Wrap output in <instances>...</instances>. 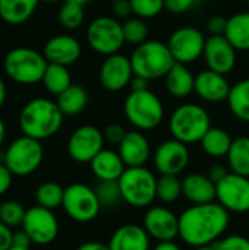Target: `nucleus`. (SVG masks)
Segmentation results:
<instances>
[{"label": "nucleus", "instance_id": "f257e3e1", "mask_svg": "<svg viewBox=\"0 0 249 250\" xmlns=\"http://www.w3.org/2000/svg\"><path fill=\"white\" fill-rule=\"evenodd\" d=\"M229 223V211L220 204L192 205L179 215V237L192 248L210 246L219 242Z\"/></svg>", "mask_w": 249, "mask_h": 250}, {"label": "nucleus", "instance_id": "f03ea898", "mask_svg": "<svg viewBox=\"0 0 249 250\" xmlns=\"http://www.w3.org/2000/svg\"><path fill=\"white\" fill-rule=\"evenodd\" d=\"M63 119L65 114L56 101L48 98H34L28 101L19 113V129L25 136L44 141L60 130Z\"/></svg>", "mask_w": 249, "mask_h": 250}, {"label": "nucleus", "instance_id": "7ed1b4c3", "mask_svg": "<svg viewBox=\"0 0 249 250\" xmlns=\"http://www.w3.org/2000/svg\"><path fill=\"white\" fill-rule=\"evenodd\" d=\"M129 59L134 73L147 81L164 78L176 63L169 45L160 40H147L136 45Z\"/></svg>", "mask_w": 249, "mask_h": 250}, {"label": "nucleus", "instance_id": "20e7f679", "mask_svg": "<svg viewBox=\"0 0 249 250\" xmlns=\"http://www.w3.org/2000/svg\"><path fill=\"white\" fill-rule=\"evenodd\" d=\"M47 64L48 62L43 53L29 47H16L6 54L3 70L15 83L35 85L43 81Z\"/></svg>", "mask_w": 249, "mask_h": 250}, {"label": "nucleus", "instance_id": "39448f33", "mask_svg": "<svg viewBox=\"0 0 249 250\" xmlns=\"http://www.w3.org/2000/svg\"><path fill=\"white\" fill-rule=\"evenodd\" d=\"M211 127L208 111L198 104L186 103L175 108L169 119V129L175 139L191 145L201 142Z\"/></svg>", "mask_w": 249, "mask_h": 250}, {"label": "nucleus", "instance_id": "423d86ee", "mask_svg": "<svg viewBox=\"0 0 249 250\" xmlns=\"http://www.w3.org/2000/svg\"><path fill=\"white\" fill-rule=\"evenodd\" d=\"M123 113L126 120L138 130L147 132L158 127L164 119V105L153 91H131L125 98Z\"/></svg>", "mask_w": 249, "mask_h": 250}, {"label": "nucleus", "instance_id": "0eeeda50", "mask_svg": "<svg viewBox=\"0 0 249 250\" xmlns=\"http://www.w3.org/2000/svg\"><path fill=\"white\" fill-rule=\"evenodd\" d=\"M117 182L123 202L134 208L150 207L157 199V177L144 166L126 167Z\"/></svg>", "mask_w": 249, "mask_h": 250}, {"label": "nucleus", "instance_id": "6e6552de", "mask_svg": "<svg viewBox=\"0 0 249 250\" xmlns=\"http://www.w3.org/2000/svg\"><path fill=\"white\" fill-rule=\"evenodd\" d=\"M44 149L41 141L29 136H19L13 139L4 151V164L13 176L25 177L32 174L43 163Z\"/></svg>", "mask_w": 249, "mask_h": 250}, {"label": "nucleus", "instance_id": "1a4fd4ad", "mask_svg": "<svg viewBox=\"0 0 249 250\" xmlns=\"http://www.w3.org/2000/svg\"><path fill=\"white\" fill-rule=\"evenodd\" d=\"M87 42L95 53L112 56L125 45L123 28L114 16H98L87 28Z\"/></svg>", "mask_w": 249, "mask_h": 250}, {"label": "nucleus", "instance_id": "9d476101", "mask_svg": "<svg viewBox=\"0 0 249 250\" xmlns=\"http://www.w3.org/2000/svg\"><path fill=\"white\" fill-rule=\"evenodd\" d=\"M62 207L70 220L84 224L94 221L101 209L95 189L84 183H73L65 189Z\"/></svg>", "mask_w": 249, "mask_h": 250}, {"label": "nucleus", "instance_id": "9b49d317", "mask_svg": "<svg viewBox=\"0 0 249 250\" xmlns=\"http://www.w3.org/2000/svg\"><path fill=\"white\" fill-rule=\"evenodd\" d=\"M207 38L195 26H182L172 32L167 45L176 63L189 64L197 62L205 47Z\"/></svg>", "mask_w": 249, "mask_h": 250}, {"label": "nucleus", "instance_id": "f8f14e48", "mask_svg": "<svg viewBox=\"0 0 249 250\" xmlns=\"http://www.w3.org/2000/svg\"><path fill=\"white\" fill-rule=\"evenodd\" d=\"M31 237L34 245L47 246L53 243L59 234V221L51 209L40 205L31 207L25 212L23 223L21 226Z\"/></svg>", "mask_w": 249, "mask_h": 250}, {"label": "nucleus", "instance_id": "ddd939ff", "mask_svg": "<svg viewBox=\"0 0 249 250\" xmlns=\"http://www.w3.org/2000/svg\"><path fill=\"white\" fill-rule=\"evenodd\" d=\"M104 135L103 130L92 125L79 126L72 132L68 141V154L69 157L81 164H90L94 157L104 149Z\"/></svg>", "mask_w": 249, "mask_h": 250}, {"label": "nucleus", "instance_id": "4468645a", "mask_svg": "<svg viewBox=\"0 0 249 250\" xmlns=\"http://www.w3.org/2000/svg\"><path fill=\"white\" fill-rule=\"evenodd\" d=\"M216 199L229 212H249V177L229 173L216 185Z\"/></svg>", "mask_w": 249, "mask_h": 250}, {"label": "nucleus", "instance_id": "2eb2a0df", "mask_svg": "<svg viewBox=\"0 0 249 250\" xmlns=\"http://www.w3.org/2000/svg\"><path fill=\"white\" fill-rule=\"evenodd\" d=\"M189 158L188 145L173 138L157 146L154 152V166L161 176H179L188 167Z\"/></svg>", "mask_w": 249, "mask_h": 250}, {"label": "nucleus", "instance_id": "dca6fc26", "mask_svg": "<svg viewBox=\"0 0 249 250\" xmlns=\"http://www.w3.org/2000/svg\"><path fill=\"white\" fill-rule=\"evenodd\" d=\"M134 75L131 59L122 53L107 56L98 70L101 86L110 92H119L129 86Z\"/></svg>", "mask_w": 249, "mask_h": 250}, {"label": "nucleus", "instance_id": "f3484780", "mask_svg": "<svg viewBox=\"0 0 249 250\" xmlns=\"http://www.w3.org/2000/svg\"><path fill=\"white\" fill-rule=\"evenodd\" d=\"M236 48L225 35H210L205 41L203 57L210 70L227 75L236 64Z\"/></svg>", "mask_w": 249, "mask_h": 250}, {"label": "nucleus", "instance_id": "a211bd4d", "mask_svg": "<svg viewBox=\"0 0 249 250\" xmlns=\"http://www.w3.org/2000/svg\"><path fill=\"white\" fill-rule=\"evenodd\" d=\"M144 229L158 242H170L179 236V217L166 207H151L144 217Z\"/></svg>", "mask_w": 249, "mask_h": 250}, {"label": "nucleus", "instance_id": "6ab92c4d", "mask_svg": "<svg viewBox=\"0 0 249 250\" xmlns=\"http://www.w3.org/2000/svg\"><path fill=\"white\" fill-rule=\"evenodd\" d=\"M230 83L226 79V75L214 70H203L195 75V88L194 92L205 103H223L227 101L230 94Z\"/></svg>", "mask_w": 249, "mask_h": 250}, {"label": "nucleus", "instance_id": "aec40b11", "mask_svg": "<svg viewBox=\"0 0 249 250\" xmlns=\"http://www.w3.org/2000/svg\"><path fill=\"white\" fill-rule=\"evenodd\" d=\"M43 54L48 63L70 66L79 60L82 54V47L75 37L68 34H59L51 37L44 44Z\"/></svg>", "mask_w": 249, "mask_h": 250}, {"label": "nucleus", "instance_id": "412c9836", "mask_svg": "<svg viewBox=\"0 0 249 250\" xmlns=\"http://www.w3.org/2000/svg\"><path fill=\"white\" fill-rule=\"evenodd\" d=\"M117 146V152L126 167H142L151 157V145L147 136L138 129L126 132Z\"/></svg>", "mask_w": 249, "mask_h": 250}, {"label": "nucleus", "instance_id": "4be33fe9", "mask_svg": "<svg viewBox=\"0 0 249 250\" xmlns=\"http://www.w3.org/2000/svg\"><path fill=\"white\" fill-rule=\"evenodd\" d=\"M182 196L194 205L211 204L216 201V183L205 174L192 173L182 180Z\"/></svg>", "mask_w": 249, "mask_h": 250}, {"label": "nucleus", "instance_id": "5701e85b", "mask_svg": "<svg viewBox=\"0 0 249 250\" xmlns=\"http://www.w3.org/2000/svg\"><path fill=\"white\" fill-rule=\"evenodd\" d=\"M109 248L110 250H150V236L138 224H125L113 233Z\"/></svg>", "mask_w": 249, "mask_h": 250}, {"label": "nucleus", "instance_id": "b1692460", "mask_svg": "<svg viewBox=\"0 0 249 250\" xmlns=\"http://www.w3.org/2000/svg\"><path fill=\"white\" fill-rule=\"evenodd\" d=\"M92 174L100 182H110V180H119L123 171L126 170V166L119 155V152L113 149H101L94 160L90 163Z\"/></svg>", "mask_w": 249, "mask_h": 250}, {"label": "nucleus", "instance_id": "393cba45", "mask_svg": "<svg viewBox=\"0 0 249 250\" xmlns=\"http://www.w3.org/2000/svg\"><path fill=\"white\" fill-rule=\"evenodd\" d=\"M167 92L175 98H186L194 92L195 75L188 69V64L175 63L169 73L164 76Z\"/></svg>", "mask_w": 249, "mask_h": 250}, {"label": "nucleus", "instance_id": "a878e982", "mask_svg": "<svg viewBox=\"0 0 249 250\" xmlns=\"http://www.w3.org/2000/svg\"><path fill=\"white\" fill-rule=\"evenodd\" d=\"M40 0H0V19L9 25H22L32 18Z\"/></svg>", "mask_w": 249, "mask_h": 250}, {"label": "nucleus", "instance_id": "bb28decb", "mask_svg": "<svg viewBox=\"0 0 249 250\" xmlns=\"http://www.w3.org/2000/svg\"><path fill=\"white\" fill-rule=\"evenodd\" d=\"M225 37L236 51H249V10L239 12L227 18Z\"/></svg>", "mask_w": 249, "mask_h": 250}, {"label": "nucleus", "instance_id": "cd10ccee", "mask_svg": "<svg viewBox=\"0 0 249 250\" xmlns=\"http://www.w3.org/2000/svg\"><path fill=\"white\" fill-rule=\"evenodd\" d=\"M88 92L84 86L72 83L68 89L57 95V105L65 116H76L88 105Z\"/></svg>", "mask_w": 249, "mask_h": 250}, {"label": "nucleus", "instance_id": "c85d7f7f", "mask_svg": "<svg viewBox=\"0 0 249 250\" xmlns=\"http://www.w3.org/2000/svg\"><path fill=\"white\" fill-rule=\"evenodd\" d=\"M232 142L233 139L229 135V132H226L222 127L211 126L208 132L204 135V138L201 139V146L207 155L214 157V158H222L227 155L232 146Z\"/></svg>", "mask_w": 249, "mask_h": 250}, {"label": "nucleus", "instance_id": "c756f323", "mask_svg": "<svg viewBox=\"0 0 249 250\" xmlns=\"http://www.w3.org/2000/svg\"><path fill=\"white\" fill-rule=\"evenodd\" d=\"M227 104L238 120L249 123V78L236 82L230 88Z\"/></svg>", "mask_w": 249, "mask_h": 250}, {"label": "nucleus", "instance_id": "7c9ffc66", "mask_svg": "<svg viewBox=\"0 0 249 250\" xmlns=\"http://www.w3.org/2000/svg\"><path fill=\"white\" fill-rule=\"evenodd\" d=\"M227 164L232 173L249 177V138L239 136L233 139L227 152Z\"/></svg>", "mask_w": 249, "mask_h": 250}, {"label": "nucleus", "instance_id": "2f4dec72", "mask_svg": "<svg viewBox=\"0 0 249 250\" xmlns=\"http://www.w3.org/2000/svg\"><path fill=\"white\" fill-rule=\"evenodd\" d=\"M41 82L50 94L59 95L72 85V76L68 70V66L48 63Z\"/></svg>", "mask_w": 249, "mask_h": 250}, {"label": "nucleus", "instance_id": "473e14b6", "mask_svg": "<svg viewBox=\"0 0 249 250\" xmlns=\"http://www.w3.org/2000/svg\"><path fill=\"white\" fill-rule=\"evenodd\" d=\"M63 196H65V189L56 182H44L35 190L37 205L51 211L63 205Z\"/></svg>", "mask_w": 249, "mask_h": 250}, {"label": "nucleus", "instance_id": "72a5a7b5", "mask_svg": "<svg viewBox=\"0 0 249 250\" xmlns=\"http://www.w3.org/2000/svg\"><path fill=\"white\" fill-rule=\"evenodd\" d=\"M182 196V180L178 176H161L157 179V199L164 204L176 202Z\"/></svg>", "mask_w": 249, "mask_h": 250}, {"label": "nucleus", "instance_id": "f704fd0d", "mask_svg": "<svg viewBox=\"0 0 249 250\" xmlns=\"http://www.w3.org/2000/svg\"><path fill=\"white\" fill-rule=\"evenodd\" d=\"M123 28V37L125 42L132 45H139L147 41L148 38V25L145 23V19H141L138 16L129 18L122 23Z\"/></svg>", "mask_w": 249, "mask_h": 250}, {"label": "nucleus", "instance_id": "c9c22d12", "mask_svg": "<svg viewBox=\"0 0 249 250\" xmlns=\"http://www.w3.org/2000/svg\"><path fill=\"white\" fill-rule=\"evenodd\" d=\"M84 19H85V12H84V6L81 4L65 1L59 9V22L66 29L79 28L84 23Z\"/></svg>", "mask_w": 249, "mask_h": 250}, {"label": "nucleus", "instance_id": "e433bc0d", "mask_svg": "<svg viewBox=\"0 0 249 250\" xmlns=\"http://www.w3.org/2000/svg\"><path fill=\"white\" fill-rule=\"evenodd\" d=\"M95 193L101 204V208H114L117 204L123 201L117 180L100 182L95 186Z\"/></svg>", "mask_w": 249, "mask_h": 250}, {"label": "nucleus", "instance_id": "4c0bfd02", "mask_svg": "<svg viewBox=\"0 0 249 250\" xmlns=\"http://www.w3.org/2000/svg\"><path fill=\"white\" fill-rule=\"evenodd\" d=\"M26 209L18 201H4L0 204V221L10 229L19 227L23 223Z\"/></svg>", "mask_w": 249, "mask_h": 250}, {"label": "nucleus", "instance_id": "58836bf2", "mask_svg": "<svg viewBox=\"0 0 249 250\" xmlns=\"http://www.w3.org/2000/svg\"><path fill=\"white\" fill-rule=\"evenodd\" d=\"M135 16L141 19H151L158 16L164 7V0H129Z\"/></svg>", "mask_w": 249, "mask_h": 250}, {"label": "nucleus", "instance_id": "ea45409f", "mask_svg": "<svg viewBox=\"0 0 249 250\" xmlns=\"http://www.w3.org/2000/svg\"><path fill=\"white\" fill-rule=\"evenodd\" d=\"M217 250H249V239L245 236L232 234L216 243Z\"/></svg>", "mask_w": 249, "mask_h": 250}, {"label": "nucleus", "instance_id": "a19ab883", "mask_svg": "<svg viewBox=\"0 0 249 250\" xmlns=\"http://www.w3.org/2000/svg\"><path fill=\"white\" fill-rule=\"evenodd\" d=\"M128 130H125V127L119 123H110L104 127L103 130V135H104V139L110 144H114V145H119L122 142V139L125 138Z\"/></svg>", "mask_w": 249, "mask_h": 250}, {"label": "nucleus", "instance_id": "79ce46f5", "mask_svg": "<svg viewBox=\"0 0 249 250\" xmlns=\"http://www.w3.org/2000/svg\"><path fill=\"white\" fill-rule=\"evenodd\" d=\"M195 1L197 0H164V7L173 15H181L192 9Z\"/></svg>", "mask_w": 249, "mask_h": 250}, {"label": "nucleus", "instance_id": "37998d69", "mask_svg": "<svg viewBox=\"0 0 249 250\" xmlns=\"http://www.w3.org/2000/svg\"><path fill=\"white\" fill-rule=\"evenodd\" d=\"M227 26V19L225 16H211L207 22V31L210 35H225Z\"/></svg>", "mask_w": 249, "mask_h": 250}, {"label": "nucleus", "instance_id": "c03bdc74", "mask_svg": "<svg viewBox=\"0 0 249 250\" xmlns=\"http://www.w3.org/2000/svg\"><path fill=\"white\" fill-rule=\"evenodd\" d=\"M113 16L116 19H129L131 18V13L132 12V7H131V1L129 0H116L113 1Z\"/></svg>", "mask_w": 249, "mask_h": 250}, {"label": "nucleus", "instance_id": "a18cd8bd", "mask_svg": "<svg viewBox=\"0 0 249 250\" xmlns=\"http://www.w3.org/2000/svg\"><path fill=\"white\" fill-rule=\"evenodd\" d=\"M13 183V173L6 167L4 163H0V196L4 195Z\"/></svg>", "mask_w": 249, "mask_h": 250}, {"label": "nucleus", "instance_id": "49530a36", "mask_svg": "<svg viewBox=\"0 0 249 250\" xmlns=\"http://www.w3.org/2000/svg\"><path fill=\"white\" fill-rule=\"evenodd\" d=\"M13 243V231L9 226L0 221V250H9Z\"/></svg>", "mask_w": 249, "mask_h": 250}, {"label": "nucleus", "instance_id": "de8ad7c7", "mask_svg": "<svg viewBox=\"0 0 249 250\" xmlns=\"http://www.w3.org/2000/svg\"><path fill=\"white\" fill-rule=\"evenodd\" d=\"M31 245H32V240H31V237L26 234V231L23 229L18 230V231H13V243H12V246L22 248V249H31Z\"/></svg>", "mask_w": 249, "mask_h": 250}, {"label": "nucleus", "instance_id": "09e8293b", "mask_svg": "<svg viewBox=\"0 0 249 250\" xmlns=\"http://www.w3.org/2000/svg\"><path fill=\"white\" fill-rule=\"evenodd\" d=\"M230 171H227V168L225 167V166H220V164H214V166H211L210 168H208V177L217 185L220 180H223L227 174H229Z\"/></svg>", "mask_w": 249, "mask_h": 250}, {"label": "nucleus", "instance_id": "8fccbe9b", "mask_svg": "<svg viewBox=\"0 0 249 250\" xmlns=\"http://www.w3.org/2000/svg\"><path fill=\"white\" fill-rule=\"evenodd\" d=\"M129 86H131V91H145V89H150V81L134 75Z\"/></svg>", "mask_w": 249, "mask_h": 250}, {"label": "nucleus", "instance_id": "3c124183", "mask_svg": "<svg viewBox=\"0 0 249 250\" xmlns=\"http://www.w3.org/2000/svg\"><path fill=\"white\" fill-rule=\"evenodd\" d=\"M76 250H110L109 245L100 243V242H87L82 243Z\"/></svg>", "mask_w": 249, "mask_h": 250}, {"label": "nucleus", "instance_id": "603ef678", "mask_svg": "<svg viewBox=\"0 0 249 250\" xmlns=\"http://www.w3.org/2000/svg\"><path fill=\"white\" fill-rule=\"evenodd\" d=\"M154 250H182L173 240L170 242H158V245L154 248Z\"/></svg>", "mask_w": 249, "mask_h": 250}, {"label": "nucleus", "instance_id": "864d4df0", "mask_svg": "<svg viewBox=\"0 0 249 250\" xmlns=\"http://www.w3.org/2000/svg\"><path fill=\"white\" fill-rule=\"evenodd\" d=\"M6 95H7L6 83H4L3 79L0 78V108L3 107V104H4V101H6Z\"/></svg>", "mask_w": 249, "mask_h": 250}, {"label": "nucleus", "instance_id": "5fc2aeb1", "mask_svg": "<svg viewBox=\"0 0 249 250\" xmlns=\"http://www.w3.org/2000/svg\"><path fill=\"white\" fill-rule=\"evenodd\" d=\"M4 138H6V126H4V122L0 119V148L4 142Z\"/></svg>", "mask_w": 249, "mask_h": 250}, {"label": "nucleus", "instance_id": "6e6d98bb", "mask_svg": "<svg viewBox=\"0 0 249 250\" xmlns=\"http://www.w3.org/2000/svg\"><path fill=\"white\" fill-rule=\"evenodd\" d=\"M65 1H70V3H76V4H81V6H85L88 4L91 0H65Z\"/></svg>", "mask_w": 249, "mask_h": 250}, {"label": "nucleus", "instance_id": "4d7b16f0", "mask_svg": "<svg viewBox=\"0 0 249 250\" xmlns=\"http://www.w3.org/2000/svg\"><path fill=\"white\" fill-rule=\"evenodd\" d=\"M197 250H217L216 243L214 245H210V246H203V248H197Z\"/></svg>", "mask_w": 249, "mask_h": 250}, {"label": "nucleus", "instance_id": "13d9d810", "mask_svg": "<svg viewBox=\"0 0 249 250\" xmlns=\"http://www.w3.org/2000/svg\"><path fill=\"white\" fill-rule=\"evenodd\" d=\"M40 1H44V3H56L59 0H40Z\"/></svg>", "mask_w": 249, "mask_h": 250}, {"label": "nucleus", "instance_id": "bf43d9fd", "mask_svg": "<svg viewBox=\"0 0 249 250\" xmlns=\"http://www.w3.org/2000/svg\"><path fill=\"white\" fill-rule=\"evenodd\" d=\"M9 250H31V249H22V248H15V246H12Z\"/></svg>", "mask_w": 249, "mask_h": 250}, {"label": "nucleus", "instance_id": "052dcab7", "mask_svg": "<svg viewBox=\"0 0 249 250\" xmlns=\"http://www.w3.org/2000/svg\"><path fill=\"white\" fill-rule=\"evenodd\" d=\"M107 1H112V3H113V1H116V0H107Z\"/></svg>", "mask_w": 249, "mask_h": 250}, {"label": "nucleus", "instance_id": "680f3d73", "mask_svg": "<svg viewBox=\"0 0 249 250\" xmlns=\"http://www.w3.org/2000/svg\"><path fill=\"white\" fill-rule=\"evenodd\" d=\"M247 3H248V9H249V0H247Z\"/></svg>", "mask_w": 249, "mask_h": 250}]
</instances>
